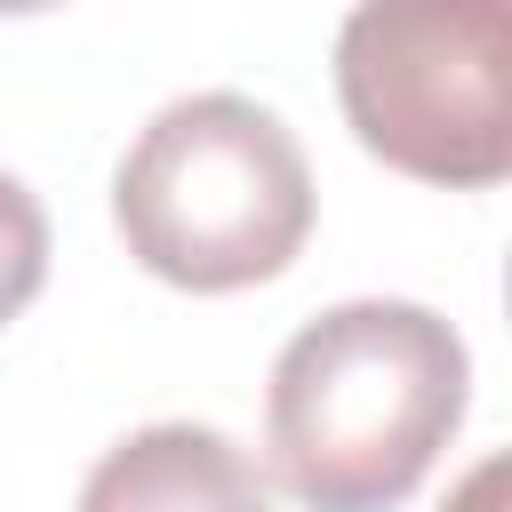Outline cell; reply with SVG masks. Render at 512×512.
Instances as JSON below:
<instances>
[{"instance_id": "6da1fadb", "label": "cell", "mask_w": 512, "mask_h": 512, "mask_svg": "<svg viewBox=\"0 0 512 512\" xmlns=\"http://www.w3.org/2000/svg\"><path fill=\"white\" fill-rule=\"evenodd\" d=\"M472 400L464 336L408 296L304 320L264 392V472L304 512H392L424 488Z\"/></svg>"}, {"instance_id": "7a4b0ae2", "label": "cell", "mask_w": 512, "mask_h": 512, "mask_svg": "<svg viewBox=\"0 0 512 512\" xmlns=\"http://www.w3.org/2000/svg\"><path fill=\"white\" fill-rule=\"evenodd\" d=\"M112 224L152 280L232 296L304 256L312 160L296 128L256 96H176L128 144L112 176Z\"/></svg>"}, {"instance_id": "3957f363", "label": "cell", "mask_w": 512, "mask_h": 512, "mask_svg": "<svg viewBox=\"0 0 512 512\" xmlns=\"http://www.w3.org/2000/svg\"><path fill=\"white\" fill-rule=\"evenodd\" d=\"M336 96L352 136L448 192L512 176V8L504 0H376L336 32Z\"/></svg>"}, {"instance_id": "277c9868", "label": "cell", "mask_w": 512, "mask_h": 512, "mask_svg": "<svg viewBox=\"0 0 512 512\" xmlns=\"http://www.w3.org/2000/svg\"><path fill=\"white\" fill-rule=\"evenodd\" d=\"M80 512H272V488L248 448H232L216 424L168 416L128 440H112L88 480Z\"/></svg>"}, {"instance_id": "5b68a950", "label": "cell", "mask_w": 512, "mask_h": 512, "mask_svg": "<svg viewBox=\"0 0 512 512\" xmlns=\"http://www.w3.org/2000/svg\"><path fill=\"white\" fill-rule=\"evenodd\" d=\"M40 280H48V216L16 176H0V328L40 296Z\"/></svg>"}, {"instance_id": "8992f818", "label": "cell", "mask_w": 512, "mask_h": 512, "mask_svg": "<svg viewBox=\"0 0 512 512\" xmlns=\"http://www.w3.org/2000/svg\"><path fill=\"white\" fill-rule=\"evenodd\" d=\"M440 512H504V456H480V464L464 472V488H456Z\"/></svg>"}]
</instances>
